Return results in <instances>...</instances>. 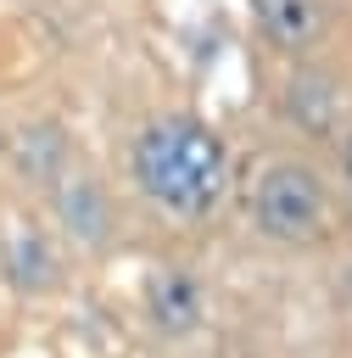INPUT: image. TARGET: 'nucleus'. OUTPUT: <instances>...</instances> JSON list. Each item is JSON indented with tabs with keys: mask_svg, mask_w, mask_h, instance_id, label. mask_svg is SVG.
Returning a JSON list of instances; mask_svg holds the SVG:
<instances>
[{
	"mask_svg": "<svg viewBox=\"0 0 352 358\" xmlns=\"http://www.w3.org/2000/svg\"><path fill=\"white\" fill-rule=\"evenodd\" d=\"M0 268H6V280H11L17 291H50V285L61 280V257H56L50 241H45L39 229H28V224L6 229V241H0Z\"/></svg>",
	"mask_w": 352,
	"mask_h": 358,
	"instance_id": "5",
	"label": "nucleus"
},
{
	"mask_svg": "<svg viewBox=\"0 0 352 358\" xmlns=\"http://www.w3.org/2000/svg\"><path fill=\"white\" fill-rule=\"evenodd\" d=\"M285 106H291V117H296L307 134H330V129H335V112H341V90H335V78H324V73H296Z\"/></svg>",
	"mask_w": 352,
	"mask_h": 358,
	"instance_id": "7",
	"label": "nucleus"
},
{
	"mask_svg": "<svg viewBox=\"0 0 352 358\" xmlns=\"http://www.w3.org/2000/svg\"><path fill=\"white\" fill-rule=\"evenodd\" d=\"M17 162H22V173H28V179L50 185V179L61 173V162H67L61 129H28V134L17 140Z\"/></svg>",
	"mask_w": 352,
	"mask_h": 358,
	"instance_id": "8",
	"label": "nucleus"
},
{
	"mask_svg": "<svg viewBox=\"0 0 352 358\" xmlns=\"http://www.w3.org/2000/svg\"><path fill=\"white\" fill-rule=\"evenodd\" d=\"M330 196L307 162H268L251 185V229L279 246H302L324 229Z\"/></svg>",
	"mask_w": 352,
	"mask_h": 358,
	"instance_id": "2",
	"label": "nucleus"
},
{
	"mask_svg": "<svg viewBox=\"0 0 352 358\" xmlns=\"http://www.w3.org/2000/svg\"><path fill=\"white\" fill-rule=\"evenodd\" d=\"M56 218L78 246H106L112 241V201L95 179H67L56 185Z\"/></svg>",
	"mask_w": 352,
	"mask_h": 358,
	"instance_id": "4",
	"label": "nucleus"
},
{
	"mask_svg": "<svg viewBox=\"0 0 352 358\" xmlns=\"http://www.w3.org/2000/svg\"><path fill=\"white\" fill-rule=\"evenodd\" d=\"M257 28L279 45V50H307L324 34V6L318 0H251Z\"/></svg>",
	"mask_w": 352,
	"mask_h": 358,
	"instance_id": "6",
	"label": "nucleus"
},
{
	"mask_svg": "<svg viewBox=\"0 0 352 358\" xmlns=\"http://www.w3.org/2000/svg\"><path fill=\"white\" fill-rule=\"evenodd\" d=\"M129 173H134L140 196L151 207H162L168 218H201L207 207H218V196L229 185L218 134L184 112H162L134 134Z\"/></svg>",
	"mask_w": 352,
	"mask_h": 358,
	"instance_id": "1",
	"label": "nucleus"
},
{
	"mask_svg": "<svg viewBox=\"0 0 352 358\" xmlns=\"http://www.w3.org/2000/svg\"><path fill=\"white\" fill-rule=\"evenodd\" d=\"M207 313V296H201V280L190 268H156L151 285H145V319L162 330V336H190Z\"/></svg>",
	"mask_w": 352,
	"mask_h": 358,
	"instance_id": "3",
	"label": "nucleus"
},
{
	"mask_svg": "<svg viewBox=\"0 0 352 358\" xmlns=\"http://www.w3.org/2000/svg\"><path fill=\"white\" fill-rule=\"evenodd\" d=\"M341 168H346V179H352V134H346V145H341Z\"/></svg>",
	"mask_w": 352,
	"mask_h": 358,
	"instance_id": "9",
	"label": "nucleus"
}]
</instances>
